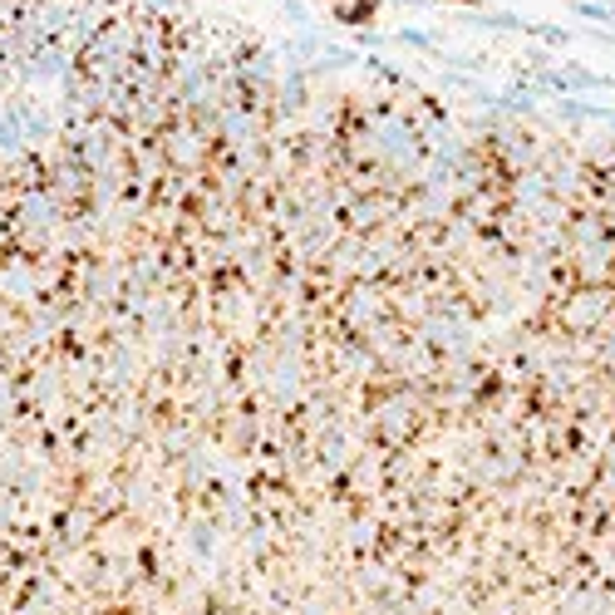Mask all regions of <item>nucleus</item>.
<instances>
[{"label": "nucleus", "instance_id": "nucleus-1", "mask_svg": "<svg viewBox=\"0 0 615 615\" xmlns=\"http://www.w3.org/2000/svg\"><path fill=\"white\" fill-rule=\"evenodd\" d=\"M467 25H488V30H522V35H531V20H522V15H512V11H492V15H467Z\"/></svg>", "mask_w": 615, "mask_h": 615}, {"label": "nucleus", "instance_id": "nucleus-2", "mask_svg": "<svg viewBox=\"0 0 615 615\" xmlns=\"http://www.w3.org/2000/svg\"><path fill=\"white\" fill-rule=\"evenodd\" d=\"M571 15L591 25H615V5H595V0H571Z\"/></svg>", "mask_w": 615, "mask_h": 615}, {"label": "nucleus", "instance_id": "nucleus-3", "mask_svg": "<svg viewBox=\"0 0 615 615\" xmlns=\"http://www.w3.org/2000/svg\"><path fill=\"white\" fill-rule=\"evenodd\" d=\"M399 40L409 44V50H424V54H438V60H448V54L438 50V40H434V35H424V30H419V25H409V30H399Z\"/></svg>", "mask_w": 615, "mask_h": 615}, {"label": "nucleus", "instance_id": "nucleus-4", "mask_svg": "<svg viewBox=\"0 0 615 615\" xmlns=\"http://www.w3.org/2000/svg\"><path fill=\"white\" fill-rule=\"evenodd\" d=\"M531 35H541L547 44H566V40H571V30H562V25H531Z\"/></svg>", "mask_w": 615, "mask_h": 615}, {"label": "nucleus", "instance_id": "nucleus-5", "mask_svg": "<svg viewBox=\"0 0 615 615\" xmlns=\"http://www.w3.org/2000/svg\"><path fill=\"white\" fill-rule=\"evenodd\" d=\"M448 5H473V0H448Z\"/></svg>", "mask_w": 615, "mask_h": 615}]
</instances>
